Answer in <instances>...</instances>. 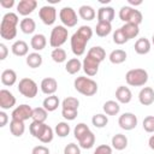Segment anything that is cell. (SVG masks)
<instances>
[{"label":"cell","mask_w":154,"mask_h":154,"mask_svg":"<svg viewBox=\"0 0 154 154\" xmlns=\"http://www.w3.org/2000/svg\"><path fill=\"white\" fill-rule=\"evenodd\" d=\"M138 101L143 106H150L154 102V90L150 87H144L138 93Z\"/></svg>","instance_id":"16"},{"label":"cell","mask_w":154,"mask_h":154,"mask_svg":"<svg viewBox=\"0 0 154 154\" xmlns=\"http://www.w3.org/2000/svg\"><path fill=\"white\" fill-rule=\"evenodd\" d=\"M150 47H152V43H150V41H149L148 38H146V37L138 38V40L135 42V46H134L135 52H136L137 54H140V55L148 54L149 51H150Z\"/></svg>","instance_id":"19"},{"label":"cell","mask_w":154,"mask_h":154,"mask_svg":"<svg viewBox=\"0 0 154 154\" xmlns=\"http://www.w3.org/2000/svg\"><path fill=\"white\" fill-rule=\"evenodd\" d=\"M93 36V29L88 25H82L71 36V51L76 57H81L85 52L87 43Z\"/></svg>","instance_id":"1"},{"label":"cell","mask_w":154,"mask_h":154,"mask_svg":"<svg viewBox=\"0 0 154 154\" xmlns=\"http://www.w3.org/2000/svg\"><path fill=\"white\" fill-rule=\"evenodd\" d=\"M37 7V1L36 0H20L17 4V12L20 16H28L34 12Z\"/></svg>","instance_id":"14"},{"label":"cell","mask_w":154,"mask_h":154,"mask_svg":"<svg viewBox=\"0 0 154 154\" xmlns=\"http://www.w3.org/2000/svg\"><path fill=\"white\" fill-rule=\"evenodd\" d=\"M51 58L54 63H58V64H61L64 61H66L67 59V54H66V51L63 49V48H54L51 53Z\"/></svg>","instance_id":"38"},{"label":"cell","mask_w":154,"mask_h":154,"mask_svg":"<svg viewBox=\"0 0 154 154\" xmlns=\"http://www.w3.org/2000/svg\"><path fill=\"white\" fill-rule=\"evenodd\" d=\"M47 45V38L43 34H35L30 40V46L34 51H42Z\"/></svg>","instance_id":"22"},{"label":"cell","mask_w":154,"mask_h":154,"mask_svg":"<svg viewBox=\"0 0 154 154\" xmlns=\"http://www.w3.org/2000/svg\"><path fill=\"white\" fill-rule=\"evenodd\" d=\"M19 19L18 16L13 12H7L4 14L0 23V36L4 40H13L17 35V25Z\"/></svg>","instance_id":"2"},{"label":"cell","mask_w":154,"mask_h":154,"mask_svg":"<svg viewBox=\"0 0 154 154\" xmlns=\"http://www.w3.org/2000/svg\"><path fill=\"white\" fill-rule=\"evenodd\" d=\"M78 14L84 20H93L95 18V16H96L95 10L89 5H82L78 8Z\"/></svg>","instance_id":"32"},{"label":"cell","mask_w":154,"mask_h":154,"mask_svg":"<svg viewBox=\"0 0 154 154\" xmlns=\"http://www.w3.org/2000/svg\"><path fill=\"white\" fill-rule=\"evenodd\" d=\"M38 17L43 24L52 25V24H54V22L57 19V10L54 6H51V5L42 6L38 10Z\"/></svg>","instance_id":"9"},{"label":"cell","mask_w":154,"mask_h":154,"mask_svg":"<svg viewBox=\"0 0 154 154\" xmlns=\"http://www.w3.org/2000/svg\"><path fill=\"white\" fill-rule=\"evenodd\" d=\"M48 117V112L43 107H36L32 108V116L31 119L32 122H38V123H45Z\"/></svg>","instance_id":"36"},{"label":"cell","mask_w":154,"mask_h":154,"mask_svg":"<svg viewBox=\"0 0 154 154\" xmlns=\"http://www.w3.org/2000/svg\"><path fill=\"white\" fill-rule=\"evenodd\" d=\"M31 154H49V149L45 146H36L32 148Z\"/></svg>","instance_id":"49"},{"label":"cell","mask_w":154,"mask_h":154,"mask_svg":"<svg viewBox=\"0 0 154 154\" xmlns=\"http://www.w3.org/2000/svg\"><path fill=\"white\" fill-rule=\"evenodd\" d=\"M69 31L66 26L64 25H57L52 29L51 37H49V45L53 48H60L67 40Z\"/></svg>","instance_id":"6"},{"label":"cell","mask_w":154,"mask_h":154,"mask_svg":"<svg viewBox=\"0 0 154 154\" xmlns=\"http://www.w3.org/2000/svg\"><path fill=\"white\" fill-rule=\"evenodd\" d=\"M87 55H89V57H91V58H94V59H96L97 61L101 63V61H103L105 58H106V52H105V49H103L102 47H100V46H94V47L89 48Z\"/></svg>","instance_id":"35"},{"label":"cell","mask_w":154,"mask_h":154,"mask_svg":"<svg viewBox=\"0 0 154 154\" xmlns=\"http://www.w3.org/2000/svg\"><path fill=\"white\" fill-rule=\"evenodd\" d=\"M53 137H54V132H53V129L49 126V125H46L41 137L38 138V141H41L42 143H49L53 141Z\"/></svg>","instance_id":"43"},{"label":"cell","mask_w":154,"mask_h":154,"mask_svg":"<svg viewBox=\"0 0 154 154\" xmlns=\"http://www.w3.org/2000/svg\"><path fill=\"white\" fill-rule=\"evenodd\" d=\"M19 28H20V31H22L23 34L29 35V34H32V32L35 31V29H36V23H35V20H34L32 18L25 17V18H23V19L20 20Z\"/></svg>","instance_id":"24"},{"label":"cell","mask_w":154,"mask_h":154,"mask_svg":"<svg viewBox=\"0 0 154 154\" xmlns=\"http://www.w3.org/2000/svg\"><path fill=\"white\" fill-rule=\"evenodd\" d=\"M7 54H8L7 46L5 43H0V60H5L7 58Z\"/></svg>","instance_id":"50"},{"label":"cell","mask_w":154,"mask_h":154,"mask_svg":"<svg viewBox=\"0 0 154 154\" xmlns=\"http://www.w3.org/2000/svg\"><path fill=\"white\" fill-rule=\"evenodd\" d=\"M99 65H100V61H97L96 59L87 55L84 59H83V63H82V69L83 71L87 73V76L89 77H93L99 71Z\"/></svg>","instance_id":"12"},{"label":"cell","mask_w":154,"mask_h":154,"mask_svg":"<svg viewBox=\"0 0 154 154\" xmlns=\"http://www.w3.org/2000/svg\"><path fill=\"white\" fill-rule=\"evenodd\" d=\"M137 122H138L137 117L131 112H125L118 118V125L125 131H130L135 129L137 126Z\"/></svg>","instance_id":"10"},{"label":"cell","mask_w":154,"mask_h":154,"mask_svg":"<svg viewBox=\"0 0 154 154\" xmlns=\"http://www.w3.org/2000/svg\"><path fill=\"white\" fill-rule=\"evenodd\" d=\"M14 105H16L14 95L7 89H1L0 90V107L2 109H10Z\"/></svg>","instance_id":"13"},{"label":"cell","mask_w":154,"mask_h":154,"mask_svg":"<svg viewBox=\"0 0 154 154\" xmlns=\"http://www.w3.org/2000/svg\"><path fill=\"white\" fill-rule=\"evenodd\" d=\"M128 37L125 36V34L123 32L122 28L117 29L114 32H113V42L117 43V45H124L125 42H128Z\"/></svg>","instance_id":"44"},{"label":"cell","mask_w":154,"mask_h":154,"mask_svg":"<svg viewBox=\"0 0 154 154\" xmlns=\"http://www.w3.org/2000/svg\"><path fill=\"white\" fill-rule=\"evenodd\" d=\"M128 2L131 5V6H138V5H141L142 4V1L141 0H138V1H134V0H128Z\"/></svg>","instance_id":"54"},{"label":"cell","mask_w":154,"mask_h":154,"mask_svg":"<svg viewBox=\"0 0 154 154\" xmlns=\"http://www.w3.org/2000/svg\"><path fill=\"white\" fill-rule=\"evenodd\" d=\"M40 88H41V91L46 95H54V93L57 91L58 89V82L55 78L53 77H46L41 81V84H40Z\"/></svg>","instance_id":"15"},{"label":"cell","mask_w":154,"mask_h":154,"mask_svg":"<svg viewBox=\"0 0 154 154\" xmlns=\"http://www.w3.org/2000/svg\"><path fill=\"white\" fill-rule=\"evenodd\" d=\"M125 81L131 87H142L148 82V72L144 69H132L125 75Z\"/></svg>","instance_id":"4"},{"label":"cell","mask_w":154,"mask_h":154,"mask_svg":"<svg viewBox=\"0 0 154 154\" xmlns=\"http://www.w3.org/2000/svg\"><path fill=\"white\" fill-rule=\"evenodd\" d=\"M78 106H79V101L77 97H73V96H67L61 102V107L63 108H71V109H78Z\"/></svg>","instance_id":"42"},{"label":"cell","mask_w":154,"mask_h":154,"mask_svg":"<svg viewBox=\"0 0 154 154\" xmlns=\"http://www.w3.org/2000/svg\"><path fill=\"white\" fill-rule=\"evenodd\" d=\"M59 103H60V101H59V97H58L57 95H49V96H47V97L43 100L42 107H43L47 112H53V111H55V109L58 108Z\"/></svg>","instance_id":"25"},{"label":"cell","mask_w":154,"mask_h":154,"mask_svg":"<svg viewBox=\"0 0 154 154\" xmlns=\"http://www.w3.org/2000/svg\"><path fill=\"white\" fill-rule=\"evenodd\" d=\"M112 31V24L108 22H97L96 28H95V32L99 37H106L107 35H109Z\"/></svg>","instance_id":"34"},{"label":"cell","mask_w":154,"mask_h":154,"mask_svg":"<svg viewBox=\"0 0 154 154\" xmlns=\"http://www.w3.org/2000/svg\"><path fill=\"white\" fill-rule=\"evenodd\" d=\"M45 128H46V124H45V123L31 122V124L29 125V131H30V134L32 135V137H35V138L38 140V138L41 137V135H42Z\"/></svg>","instance_id":"37"},{"label":"cell","mask_w":154,"mask_h":154,"mask_svg":"<svg viewBox=\"0 0 154 154\" xmlns=\"http://www.w3.org/2000/svg\"><path fill=\"white\" fill-rule=\"evenodd\" d=\"M11 51L17 57H24V55H28L29 46H28V43L25 41L18 40V41L13 42V45L11 46Z\"/></svg>","instance_id":"20"},{"label":"cell","mask_w":154,"mask_h":154,"mask_svg":"<svg viewBox=\"0 0 154 154\" xmlns=\"http://www.w3.org/2000/svg\"><path fill=\"white\" fill-rule=\"evenodd\" d=\"M143 129L146 132H154V116H147L144 119H143Z\"/></svg>","instance_id":"45"},{"label":"cell","mask_w":154,"mask_h":154,"mask_svg":"<svg viewBox=\"0 0 154 154\" xmlns=\"http://www.w3.org/2000/svg\"><path fill=\"white\" fill-rule=\"evenodd\" d=\"M93 154H112V147L107 144H100L96 147Z\"/></svg>","instance_id":"48"},{"label":"cell","mask_w":154,"mask_h":154,"mask_svg":"<svg viewBox=\"0 0 154 154\" xmlns=\"http://www.w3.org/2000/svg\"><path fill=\"white\" fill-rule=\"evenodd\" d=\"M152 43L154 45V34H153V36H152Z\"/></svg>","instance_id":"55"},{"label":"cell","mask_w":154,"mask_h":154,"mask_svg":"<svg viewBox=\"0 0 154 154\" xmlns=\"http://www.w3.org/2000/svg\"><path fill=\"white\" fill-rule=\"evenodd\" d=\"M18 91L23 96H25L28 99H32V97L36 96V94L38 91V87H37V84H36V82L34 79L25 77V78H22L19 81V83H18Z\"/></svg>","instance_id":"7"},{"label":"cell","mask_w":154,"mask_h":154,"mask_svg":"<svg viewBox=\"0 0 154 154\" xmlns=\"http://www.w3.org/2000/svg\"><path fill=\"white\" fill-rule=\"evenodd\" d=\"M54 131L59 137H66L70 134V125L66 122H60L55 125Z\"/></svg>","instance_id":"40"},{"label":"cell","mask_w":154,"mask_h":154,"mask_svg":"<svg viewBox=\"0 0 154 154\" xmlns=\"http://www.w3.org/2000/svg\"><path fill=\"white\" fill-rule=\"evenodd\" d=\"M94 144H95V135L91 131L87 132L83 137L78 140V146L83 149H90L94 147Z\"/></svg>","instance_id":"29"},{"label":"cell","mask_w":154,"mask_h":154,"mask_svg":"<svg viewBox=\"0 0 154 154\" xmlns=\"http://www.w3.org/2000/svg\"><path fill=\"white\" fill-rule=\"evenodd\" d=\"M26 65L31 69H37L42 65V55L37 52H32V53H29L26 55Z\"/></svg>","instance_id":"26"},{"label":"cell","mask_w":154,"mask_h":154,"mask_svg":"<svg viewBox=\"0 0 154 154\" xmlns=\"http://www.w3.org/2000/svg\"><path fill=\"white\" fill-rule=\"evenodd\" d=\"M148 146H149L150 149L154 150V135H152V136L149 137V140H148Z\"/></svg>","instance_id":"53"},{"label":"cell","mask_w":154,"mask_h":154,"mask_svg":"<svg viewBox=\"0 0 154 154\" xmlns=\"http://www.w3.org/2000/svg\"><path fill=\"white\" fill-rule=\"evenodd\" d=\"M61 116L66 120H75L78 116V109H71V108H61Z\"/></svg>","instance_id":"46"},{"label":"cell","mask_w":154,"mask_h":154,"mask_svg":"<svg viewBox=\"0 0 154 154\" xmlns=\"http://www.w3.org/2000/svg\"><path fill=\"white\" fill-rule=\"evenodd\" d=\"M64 154H81V147L76 143H69L64 148Z\"/></svg>","instance_id":"47"},{"label":"cell","mask_w":154,"mask_h":154,"mask_svg":"<svg viewBox=\"0 0 154 154\" xmlns=\"http://www.w3.org/2000/svg\"><path fill=\"white\" fill-rule=\"evenodd\" d=\"M91 123L95 128H105L108 123V118L106 114H102V113H97V114H94L93 118H91Z\"/></svg>","instance_id":"39"},{"label":"cell","mask_w":154,"mask_h":154,"mask_svg":"<svg viewBox=\"0 0 154 154\" xmlns=\"http://www.w3.org/2000/svg\"><path fill=\"white\" fill-rule=\"evenodd\" d=\"M90 131V129H89V126L87 125V124H84V123H78L76 126H75V129H73V136H75V138H77V141L81 138V137H83L87 132H89Z\"/></svg>","instance_id":"41"},{"label":"cell","mask_w":154,"mask_h":154,"mask_svg":"<svg viewBox=\"0 0 154 154\" xmlns=\"http://www.w3.org/2000/svg\"><path fill=\"white\" fill-rule=\"evenodd\" d=\"M119 18L124 22V23H132V24H136V25H140L142 23V13L131 7V6H123L120 7L119 10Z\"/></svg>","instance_id":"5"},{"label":"cell","mask_w":154,"mask_h":154,"mask_svg":"<svg viewBox=\"0 0 154 154\" xmlns=\"http://www.w3.org/2000/svg\"><path fill=\"white\" fill-rule=\"evenodd\" d=\"M116 99L119 103H129L132 99V93L128 87L119 85L116 90Z\"/></svg>","instance_id":"18"},{"label":"cell","mask_w":154,"mask_h":154,"mask_svg":"<svg viewBox=\"0 0 154 154\" xmlns=\"http://www.w3.org/2000/svg\"><path fill=\"white\" fill-rule=\"evenodd\" d=\"M114 8L111 6H101L97 11V22H108L112 23L114 19Z\"/></svg>","instance_id":"17"},{"label":"cell","mask_w":154,"mask_h":154,"mask_svg":"<svg viewBox=\"0 0 154 154\" xmlns=\"http://www.w3.org/2000/svg\"><path fill=\"white\" fill-rule=\"evenodd\" d=\"M17 82V73L12 69H6L1 72V83L6 87H11Z\"/></svg>","instance_id":"21"},{"label":"cell","mask_w":154,"mask_h":154,"mask_svg":"<svg viewBox=\"0 0 154 154\" xmlns=\"http://www.w3.org/2000/svg\"><path fill=\"white\" fill-rule=\"evenodd\" d=\"M123 32L125 34V36L128 37V40H131V38H135L138 34H140V28L138 25L136 24H132V23H125L123 26H120Z\"/></svg>","instance_id":"30"},{"label":"cell","mask_w":154,"mask_h":154,"mask_svg":"<svg viewBox=\"0 0 154 154\" xmlns=\"http://www.w3.org/2000/svg\"><path fill=\"white\" fill-rule=\"evenodd\" d=\"M81 69H82V63H81V60L78 58L69 59L66 61V64H65V70L70 75H76Z\"/></svg>","instance_id":"31"},{"label":"cell","mask_w":154,"mask_h":154,"mask_svg":"<svg viewBox=\"0 0 154 154\" xmlns=\"http://www.w3.org/2000/svg\"><path fill=\"white\" fill-rule=\"evenodd\" d=\"M126 52L125 51H123V49H114V51H112L111 53H109V57H108V59H109V61L112 63V64H116V65H118V64H122V63H124L125 60H126Z\"/></svg>","instance_id":"33"},{"label":"cell","mask_w":154,"mask_h":154,"mask_svg":"<svg viewBox=\"0 0 154 154\" xmlns=\"http://www.w3.org/2000/svg\"><path fill=\"white\" fill-rule=\"evenodd\" d=\"M59 18H60L63 25L66 26V28H72L78 22V17H77L76 11L70 6H65V7H63L60 10Z\"/></svg>","instance_id":"8"},{"label":"cell","mask_w":154,"mask_h":154,"mask_svg":"<svg viewBox=\"0 0 154 154\" xmlns=\"http://www.w3.org/2000/svg\"><path fill=\"white\" fill-rule=\"evenodd\" d=\"M8 122V116L6 114V112L0 111V128H4Z\"/></svg>","instance_id":"51"},{"label":"cell","mask_w":154,"mask_h":154,"mask_svg":"<svg viewBox=\"0 0 154 154\" xmlns=\"http://www.w3.org/2000/svg\"><path fill=\"white\" fill-rule=\"evenodd\" d=\"M73 87L79 94L84 96H93L97 91V83L94 79L84 76L77 77L73 82Z\"/></svg>","instance_id":"3"},{"label":"cell","mask_w":154,"mask_h":154,"mask_svg":"<svg viewBox=\"0 0 154 154\" xmlns=\"http://www.w3.org/2000/svg\"><path fill=\"white\" fill-rule=\"evenodd\" d=\"M111 144L116 150H123L128 147V137L123 134H116L111 140Z\"/></svg>","instance_id":"23"},{"label":"cell","mask_w":154,"mask_h":154,"mask_svg":"<svg viewBox=\"0 0 154 154\" xmlns=\"http://www.w3.org/2000/svg\"><path fill=\"white\" fill-rule=\"evenodd\" d=\"M10 131H11V134H12L14 137H20V136L24 134V131H25L24 122L12 119V120L10 122Z\"/></svg>","instance_id":"28"},{"label":"cell","mask_w":154,"mask_h":154,"mask_svg":"<svg viewBox=\"0 0 154 154\" xmlns=\"http://www.w3.org/2000/svg\"><path fill=\"white\" fill-rule=\"evenodd\" d=\"M102 109H103V112L107 116H117L119 113V111H120V106H119V102L118 101L108 100V101H106L103 103Z\"/></svg>","instance_id":"27"},{"label":"cell","mask_w":154,"mask_h":154,"mask_svg":"<svg viewBox=\"0 0 154 154\" xmlns=\"http://www.w3.org/2000/svg\"><path fill=\"white\" fill-rule=\"evenodd\" d=\"M14 5V0H0V6L4 8H12Z\"/></svg>","instance_id":"52"},{"label":"cell","mask_w":154,"mask_h":154,"mask_svg":"<svg viewBox=\"0 0 154 154\" xmlns=\"http://www.w3.org/2000/svg\"><path fill=\"white\" fill-rule=\"evenodd\" d=\"M32 116V108L26 105V103H23V105H19L17 106L13 111H12V119H16V120H20V122H25L28 120L29 118H31Z\"/></svg>","instance_id":"11"}]
</instances>
